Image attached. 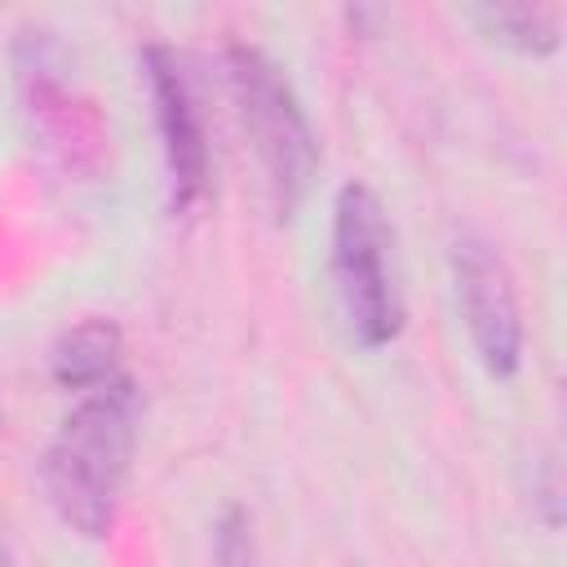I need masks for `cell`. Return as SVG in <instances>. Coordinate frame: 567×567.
Listing matches in <instances>:
<instances>
[{
  "label": "cell",
  "mask_w": 567,
  "mask_h": 567,
  "mask_svg": "<svg viewBox=\"0 0 567 567\" xmlns=\"http://www.w3.org/2000/svg\"><path fill=\"white\" fill-rule=\"evenodd\" d=\"M137 425H142V394L120 372L75 399V408L62 416L58 434L44 447L40 483L53 505V514L97 540L111 532L133 452H137Z\"/></svg>",
  "instance_id": "obj_1"
},
{
  "label": "cell",
  "mask_w": 567,
  "mask_h": 567,
  "mask_svg": "<svg viewBox=\"0 0 567 567\" xmlns=\"http://www.w3.org/2000/svg\"><path fill=\"white\" fill-rule=\"evenodd\" d=\"M226 71H230V93L239 111V128L248 137V151L261 173V195L266 208L288 221L297 204L306 199L315 168H319V142L315 128L292 93V84L279 75V66L252 49V44H230L226 49Z\"/></svg>",
  "instance_id": "obj_2"
},
{
  "label": "cell",
  "mask_w": 567,
  "mask_h": 567,
  "mask_svg": "<svg viewBox=\"0 0 567 567\" xmlns=\"http://www.w3.org/2000/svg\"><path fill=\"white\" fill-rule=\"evenodd\" d=\"M332 288L359 346L381 350L403 332L394 230L372 186L346 182L332 204Z\"/></svg>",
  "instance_id": "obj_3"
},
{
  "label": "cell",
  "mask_w": 567,
  "mask_h": 567,
  "mask_svg": "<svg viewBox=\"0 0 567 567\" xmlns=\"http://www.w3.org/2000/svg\"><path fill=\"white\" fill-rule=\"evenodd\" d=\"M151 106H155V128H159V151H164V182H168V208L173 213H195L208 195V133L199 115V97L190 84L186 62L168 44H151L142 53Z\"/></svg>",
  "instance_id": "obj_4"
},
{
  "label": "cell",
  "mask_w": 567,
  "mask_h": 567,
  "mask_svg": "<svg viewBox=\"0 0 567 567\" xmlns=\"http://www.w3.org/2000/svg\"><path fill=\"white\" fill-rule=\"evenodd\" d=\"M452 279H456V301L474 341L478 363L505 381L523 363V310L518 292L509 279V266L501 252L483 239H456L452 244Z\"/></svg>",
  "instance_id": "obj_5"
},
{
  "label": "cell",
  "mask_w": 567,
  "mask_h": 567,
  "mask_svg": "<svg viewBox=\"0 0 567 567\" xmlns=\"http://www.w3.org/2000/svg\"><path fill=\"white\" fill-rule=\"evenodd\" d=\"M120 354H124V332L115 319H102V315H89L80 323H71L53 350H49V368H53V381L62 390H93L111 377H120Z\"/></svg>",
  "instance_id": "obj_6"
},
{
  "label": "cell",
  "mask_w": 567,
  "mask_h": 567,
  "mask_svg": "<svg viewBox=\"0 0 567 567\" xmlns=\"http://www.w3.org/2000/svg\"><path fill=\"white\" fill-rule=\"evenodd\" d=\"M470 18L483 27V35L518 49V53H554L563 31V9L554 4H474Z\"/></svg>",
  "instance_id": "obj_7"
},
{
  "label": "cell",
  "mask_w": 567,
  "mask_h": 567,
  "mask_svg": "<svg viewBox=\"0 0 567 567\" xmlns=\"http://www.w3.org/2000/svg\"><path fill=\"white\" fill-rule=\"evenodd\" d=\"M213 558H217V567H248V558H252V536H248V514H244V509H226V518L217 523Z\"/></svg>",
  "instance_id": "obj_8"
},
{
  "label": "cell",
  "mask_w": 567,
  "mask_h": 567,
  "mask_svg": "<svg viewBox=\"0 0 567 567\" xmlns=\"http://www.w3.org/2000/svg\"><path fill=\"white\" fill-rule=\"evenodd\" d=\"M0 567H9V549H4V540H0Z\"/></svg>",
  "instance_id": "obj_9"
}]
</instances>
